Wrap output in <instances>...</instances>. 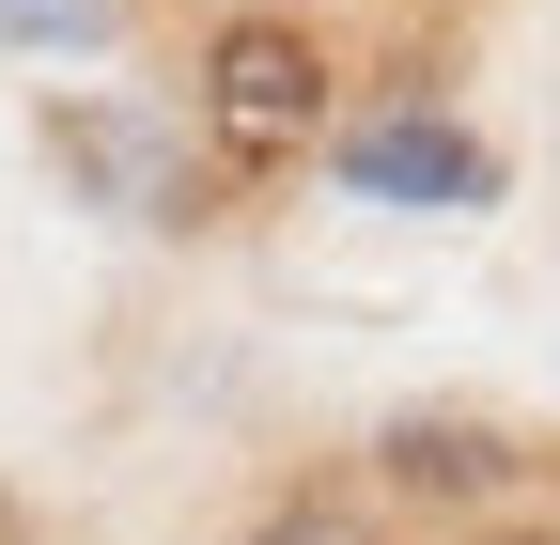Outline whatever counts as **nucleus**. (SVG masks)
<instances>
[{
  "label": "nucleus",
  "mask_w": 560,
  "mask_h": 545,
  "mask_svg": "<svg viewBox=\"0 0 560 545\" xmlns=\"http://www.w3.org/2000/svg\"><path fill=\"white\" fill-rule=\"evenodd\" d=\"M187 109H202V141H219V172H296V156L342 141V62H327L312 16H202Z\"/></svg>",
  "instance_id": "1"
},
{
  "label": "nucleus",
  "mask_w": 560,
  "mask_h": 545,
  "mask_svg": "<svg viewBox=\"0 0 560 545\" xmlns=\"http://www.w3.org/2000/svg\"><path fill=\"white\" fill-rule=\"evenodd\" d=\"M374 499L389 514H529V437L514 421H467V405H405L374 421Z\"/></svg>",
  "instance_id": "2"
},
{
  "label": "nucleus",
  "mask_w": 560,
  "mask_h": 545,
  "mask_svg": "<svg viewBox=\"0 0 560 545\" xmlns=\"http://www.w3.org/2000/svg\"><path fill=\"white\" fill-rule=\"evenodd\" d=\"M47 156L79 172V187L109 202V219H156V234H187V202H202V187H187L156 141H140V125H109V109H79V94L47 109Z\"/></svg>",
  "instance_id": "3"
},
{
  "label": "nucleus",
  "mask_w": 560,
  "mask_h": 545,
  "mask_svg": "<svg viewBox=\"0 0 560 545\" xmlns=\"http://www.w3.org/2000/svg\"><path fill=\"white\" fill-rule=\"evenodd\" d=\"M342 156V187H374V202H482V156L452 141V125H359V141H327Z\"/></svg>",
  "instance_id": "4"
},
{
  "label": "nucleus",
  "mask_w": 560,
  "mask_h": 545,
  "mask_svg": "<svg viewBox=\"0 0 560 545\" xmlns=\"http://www.w3.org/2000/svg\"><path fill=\"white\" fill-rule=\"evenodd\" d=\"M234 545H405V514H389L374 484H280Z\"/></svg>",
  "instance_id": "5"
},
{
  "label": "nucleus",
  "mask_w": 560,
  "mask_h": 545,
  "mask_svg": "<svg viewBox=\"0 0 560 545\" xmlns=\"http://www.w3.org/2000/svg\"><path fill=\"white\" fill-rule=\"evenodd\" d=\"M452 545H560V514H482V530H452Z\"/></svg>",
  "instance_id": "6"
},
{
  "label": "nucleus",
  "mask_w": 560,
  "mask_h": 545,
  "mask_svg": "<svg viewBox=\"0 0 560 545\" xmlns=\"http://www.w3.org/2000/svg\"><path fill=\"white\" fill-rule=\"evenodd\" d=\"M219 16H327V0H219Z\"/></svg>",
  "instance_id": "7"
}]
</instances>
